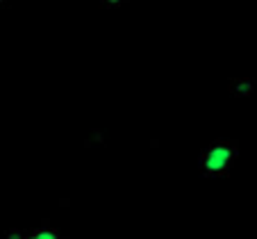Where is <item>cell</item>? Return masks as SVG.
I'll list each match as a JSON object with an SVG mask.
<instances>
[{
    "label": "cell",
    "mask_w": 257,
    "mask_h": 239,
    "mask_svg": "<svg viewBox=\"0 0 257 239\" xmlns=\"http://www.w3.org/2000/svg\"><path fill=\"white\" fill-rule=\"evenodd\" d=\"M239 155V146L232 139H221V142L209 144L200 153V173L205 178H225L230 176V171L234 166V160Z\"/></svg>",
    "instance_id": "obj_1"
},
{
    "label": "cell",
    "mask_w": 257,
    "mask_h": 239,
    "mask_svg": "<svg viewBox=\"0 0 257 239\" xmlns=\"http://www.w3.org/2000/svg\"><path fill=\"white\" fill-rule=\"evenodd\" d=\"M255 80H250V78H232L230 80V93L232 96H239V98H248L252 91H255Z\"/></svg>",
    "instance_id": "obj_2"
},
{
    "label": "cell",
    "mask_w": 257,
    "mask_h": 239,
    "mask_svg": "<svg viewBox=\"0 0 257 239\" xmlns=\"http://www.w3.org/2000/svg\"><path fill=\"white\" fill-rule=\"evenodd\" d=\"M127 0H100V7L102 10H118V7H123Z\"/></svg>",
    "instance_id": "obj_3"
},
{
    "label": "cell",
    "mask_w": 257,
    "mask_h": 239,
    "mask_svg": "<svg viewBox=\"0 0 257 239\" xmlns=\"http://www.w3.org/2000/svg\"><path fill=\"white\" fill-rule=\"evenodd\" d=\"M7 3H10V0H0V7H5Z\"/></svg>",
    "instance_id": "obj_4"
}]
</instances>
